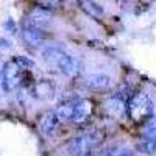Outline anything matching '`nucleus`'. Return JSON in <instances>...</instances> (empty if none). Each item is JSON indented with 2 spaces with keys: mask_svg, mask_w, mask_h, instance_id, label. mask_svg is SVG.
<instances>
[{
  "mask_svg": "<svg viewBox=\"0 0 156 156\" xmlns=\"http://www.w3.org/2000/svg\"><path fill=\"white\" fill-rule=\"evenodd\" d=\"M42 58L48 66H51L55 70H58L59 73L66 75V76H72L78 70L76 59L69 53V51H66L64 48H61L58 45L45 47L42 50Z\"/></svg>",
  "mask_w": 156,
  "mask_h": 156,
  "instance_id": "f257e3e1",
  "label": "nucleus"
},
{
  "mask_svg": "<svg viewBox=\"0 0 156 156\" xmlns=\"http://www.w3.org/2000/svg\"><path fill=\"white\" fill-rule=\"evenodd\" d=\"M41 2V6L44 8H53V6H58V5H62V3H66L67 0H39Z\"/></svg>",
  "mask_w": 156,
  "mask_h": 156,
  "instance_id": "dca6fc26",
  "label": "nucleus"
},
{
  "mask_svg": "<svg viewBox=\"0 0 156 156\" xmlns=\"http://www.w3.org/2000/svg\"><path fill=\"white\" fill-rule=\"evenodd\" d=\"M76 2H78V6L92 19L100 20V19L105 17V8H103V5H100L98 2H95V0H76Z\"/></svg>",
  "mask_w": 156,
  "mask_h": 156,
  "instance_id": "1a4fd4ad",
  "label": "nucleus"
},
{
  "mask_svg": "<svg viewBox=\"0 0 156 156\" xmlns=\"http://www.w3.org/2000/svg\"><path fill=\"white\" fill-rule=\"evenodd\" d=\"M31 66H33V62L25 56H16L5 64L2 83H3V89L6 92H11V90L22 86L25 76H27V72L30 70Z\"/></svg>",
  "mask_w": 156,
  "mask_h": 156,
  "instance_id": "f03ea898",
  "label": "nucleus"
},
{
  "mask_svg": "<svg viewBox=\"0 0 156 156\" xmlns=\"http://www.w3.org/2000/svg\"><path fill=\"white\" fill-rule=\"evenodd\" d=\"M27 23H31L34 27H39V28H45L50 25L51 22V12L48 8H44V6H34L28 14H27Z\"/></svg>",
  "mask_w": 156,
  "mask_h": 156,
  "instance_id": "0eeeda50",
  "label": "nucleus"
},
{
  "mask_svg": "<svg viewBox=\"0 0 156 156\" xmlns=\"http://www.w3.org/2000/svg\"><path fill=\"white\" fill-rule=\"evenodd\" d=\"M33 94L39 100H48L55 95V84L50 80H41L33 87Z\"/></svg>",
  "mask_w": 156,
  "mask_h": 156,
  "instance_id": "f8f14e48",
  "label": "nucleus"
},
{
  "mask_svg": "<svg viewBox=\"0 0 156 156\" xmlns=\"http://www.w3.org/2000/svg\"><path fill=\"white\" fill-rule=\"evenodd\" d=\"M98 156H136V153L131 148H126V147H115V148L103 151Z\"/></svg>",
  "mask_w": 156,
  "mask_h": 156,
  "instance_id": "4468645a",
  "label": "nucleus"
},
{
  "mask_svg": "<svg viewBox=\"0 0 156 156\" xmlns=\"http://www.w3.org/2000/svg\"><path fill=\"white\" fill-rule=\"evenodd\" d=\"M59 125H61V122L58 120L55 111H48L42 115L41 122H39V131H41L45 137H51V136L56 134Z\"/></svg>",
  "mask_w": 156,
  "mask_h": 156,
  "instance_id": "6e6552de",
  "label": "nucleus"
},
{
  "mask_svg": "<svg viewBox=\"0 0 156 156\" xmlns=\"http://www.w3.org/2000/svg\"><path fill=\"white\" fill-rule=\"evenodd\" d=\"M92 111H94V106H92V101L90 100H86V98L75 100V101H72L69 120L75 125H83L92 115Z\"/></svg>",
  "mask_w": 156,
  "mask_h": 156,
  "instance_id": "39448f33",
  "label": "nucleus"
},
{
  "mask_svg": "<svg viewBox=\"0 0 156 156\" xmlns=\"http://www.w3.org/2000/svg\"><path fill=\"white\" fill-rule=\"evenodd\" d=\"M22 34H23V39L25 42L33 45V47H37L44 44L47 39H48V34L45 33L44 28H39V27H34L31 23H27L25 22L23 25V30H22Z\"/></svg>",
  "mask_w": 156,
  "mask_h": 156,
  "instance_id": "423d86ee",
  "label": "nucleus"
},
{
  "mask_svg": "<svg viewBox=\"0 0 156 156\" xmlns=\"http://www.w3.org/2000/svg\"><path fill=\"white\" fill-rule=\"evenodd\" d=\"M139 150L142 153H147V154H154L156 153V140L144 136L142 140L139 142Z\"/></svg>",
  "mask_w": 156,
  "mask_h": 156,
  "instance_id": "ddd939ff",
  "label": "nucleus"
},
{
  "mask_svg": "<svg viewBox=\"0 0 156 156\" xmlns=\"http://www.w3.org/2000/svg\"><path fill=\"white\" fill-rule=\"evenodd\" d=\"M144 136L156 140V115H151L147 120V125L144 128Z\"/></svg>",
  "mask_w": 156,
  "mask_h": 156,
  "instance_id": "2eb2a0df",
  "label": "nucleus"
},
{
  "mask_svg": "<svg viewBox=\"0 0 156 156\" xmlns=\"http://www.w3.org/2000/svg\"><path fill=\"white\" fill-rule=\"evenodd\" d=\"M128 114L136 123H144L153 115V100L145 92H137L129 98L126 105Z\"/></svg>",
  "mask_w": 156,
  "mask_h": 156,
  "instance_id": "20e7f679",
  "label": "nucleus"
},
{
  "mask_svg": "<svg viewBox=\"0 0 156 156\" xmlns=\"http://www.w3.org/2000/svg\"><path fill=\"white\" fill-rule=\"evenodd\" d=\"M101 134L97 129L86 131L83 134H78L72 137L67 144V151L70 156H94L101 144Z\"/></svg>",
  "mask_w": 156,
  "mask_h": 156,
  "instance_id": "7ed1b4c3",
  "label": "nucleus"
},
{
  "mask_svg": "<svg viewBox=\"0 0 156 156\" xmlns=\"http://www.w3.org/2000/svg\"><path fill=\"white\" fill-rule=\"evenodd\" d=\"M109 84H111V78L105 73H92L84 78V86L92 90H103L109 87Z\"/></svg>",
  "mask_w": 156,
  "mask_h": 156,
  "instance_id": "9d476101",
  "label": "nucleus"
},
{
  "mask_svg": "<svg viewBox=\"0 0 156 156\" xmlns=\"http://www.w3.org/2000/svg\"><path fill=\"white\" fill-rule=\"evenodd\" d=\"M126 105H128V101L120 95H112L105 101V108L108 109V112L111 115H115V117L123 115V112L126 111Z\"/></svg>",
  "mask_w": 156,
  "mask_h": 156,
  "instance_id": "9b49d317",
  "label": "nucleus"
}]
</instances>
